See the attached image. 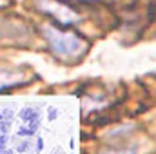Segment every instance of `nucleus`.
Returning <instances> with one entry per match:
<instances>
[{"label":"nucleus","mask_w":156,"mask_h":154,"mask_svg":"<svg viewBox=\"0 0 156 154\" xmlns=\"http://www.w3.org/2000/svg\"><path fill=\"white\" fill-rule=\"evenodd\" d=\"M27 147H29V142H22V143H18V147H16V151L20 154H24L27 151Z\"/></svg>","instance_id":"nucleus-6"},{"label":"nucleus","mask_w":156,"mask_h":154,"mask_svg":"<svg viewBox=\"0 0 156 154\" xmlns=\"http://www.w3.org/2000/svg\"><path fill=\"white\" fill-rule=\"evenodd\" d=\"M5 142H7V134H0V154L5 151Z\"/></svg>","instance_id":"nucleus-5"},{"label":"nucleus","mask_w":156,"mask_h":154,"mask_svg":"<svg viewBox=\"0 0 156 154\" xmlns=\"http://www.w3.org/2000/svg\"><path fill=\"white\" fill-rule=\"evenodd\" d=\"M44 37L47 40V45L53 51V54L62 60H76L82 54H85L89 47V44L82 37L69 31H62L55 26H45Z\"/></svg>","instance_id":"nucleus-1"},{"label":"nucleus","mask_w":156,"mask_h":154,"mask_svg":"<svg viewBox=\"0 0 156 154\" xmlns=\"http://www.w3.org/2000/svg\"><path fill=\"white\" fill-rule=\"evenodd\" d=\"M33 134H35V132H33L29 127H20V129H18V136H33Z\"/></svg>","instance_id":"nucleus-4"},{"label":"nucleus","mask_w":156,"mask_h":154,"mask_svg":"<svg viewBox=\"0 0 156 154\" xmlns=\"http://www.w3.org/2000/svg\"><path fill=\"white\" fill-rule=\"evenodd\" d=\"M105 154H134V151H115V152H105Z\"/></svg>","instance_id":"nucleus-7"},{"label":"nucleus","mask_w":156,"mask_h":154,"mask_svg":"<svg viewBox=\"0 0 156 154\" xmlns=\"http://www.w3.org/2000/svg\"><path fill=\"white\" fill-rule=\"evenodd\" d=\"M20 118H22L24 121L38 120V111H35V109H24V111H20Z\"/></svg>","instance_id":"nucleus-2"},{"label":"nucleus","mask_w":156,"mask_h":154,"mask_svg":"<svg viewBox=\"0 0 156 154\" xmlns=\"http://www.w3.org/2000/svg\"><path fill=\"white\" fill-rule=\"evenodd\" d=\"M9 127H11V120H2V121H0V131H2V134H7Z\"/></svg>","instance_id":"nucleus-3"},{"label":"nucleus","mask_w":156,"mask_h":154,"mask_svg":"<svg viewBox=\"0 0 156 154\" xmlns=\"http://www.w3.org/2000/svg\"><path fill=\"white\" fill-rule=\"evenodd\" d=\"M2 154H15V152H13V151H4Z\"/></svg>","instance_id":"nucleus-9"},{"label":"nucleus","mask_w":156,"mask_h":154,"mask_svg":"<svg viewBox=\"0 0 156 154\" xmlns=\"http://www.w3.org/2000/svg\"><path fill=\"white\" fill-rule=\"evenodd\" d=\"M42 147H44V142H42V138H38V151H42Z\"/></svg>","instance_id":"nucleus-8"}]
</instances>
